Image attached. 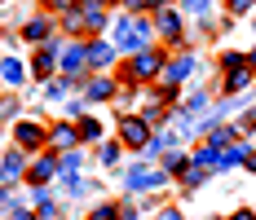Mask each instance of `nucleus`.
<instances>
[{
  "label": "nucleus",
  "instance_id": "obj_7",
  "mask_svg": "<svg viewBox=\"0 0 256 220\" xmlns=\"http://www.w3.org/2000/svg\"><path fill=\"white\" fill-rule=\"evenodd\" d=\"M58 172H62V154L44 150L40 159H31V168H26V181H31V185H44V181H53Z\"/></svg>",
  "mask_w": 256,
  "mask_h": 220
},
{
  "label": "nucleus",
  "instance_id": "obj_24",
  "mask_svg": "<svg viewBox=\"0 0 256 220\" xmlns=\"http://www.w3.org/2000/svg\"><path fill=\"white\" fill-rule=\"evenodd\" d=\"M62 185H66V194H71V198L88 194V181H80V172H62Z\"/></svg>",
  "mask_w": 256,
  "mask_h": 220
},
{
  "label": "nucleus",
  "instance_id": "obj_29",
  "mask_svg": "<svg viewBox=\"0 0 256 220\" xmlns=\"http://www.w3.org/2000/svg\"><path fill=\"white\" fill-rule=\"evenodd\" d=\"M84 168V154H80V150H66V154H62V172H80Z\"/></svg>",
  "mask_w": 256,
  "mask_h": 220
},
{
  "label": "nucleus",
  "instance_id": "obj_38",
  "mask_svg": "<svg viewBox=\"0 0 256 220\" xmlns=\"http://www.w3.org/2000/svg\"><path fill=\"white\" fill-rule=\"evenodd\" d=\"M120 220H142V216H137V207H128V203H124V207H120Z\"/></svg>",
  "mask_w": 256,
  "mask_h": 220
},
{
  "label": "nucleus",
  "instance_id": "obj_30",
  "mask_svg": "<svg viewBox=\"0 0 256 220\" xmlns=\"http://www.w3.org/2000/svg\"><path fill=\"white\" fill-rule=\"evenodd\" d=\"M221 66H226V71H238V66H248V53H221Z\"/></svg>",
  "mask_w": 256,
  "mask_h": 220
},
{
  "label": "nucleus",
  "instance_id": "obj_13",
  "mask_svg": "<svg viewBox=\"0 0 256 220\" xmlns=\"http://www.w3.org/2000/svg\"><path fill=\"white\" fill-rule=\"evenodd\" d=\"M80 18H84V31H106V22H110V13H106V0H84Z\"/></svg>",
  "mask_w": 256,
  "mask_h": 220
},
{
  "label": "nucleus",
  "instance_id": "obj_8",
  "mask_svg": "<svg viewBox=\"0 0 256 220\" xmlns=\"http://www.w3.org/2000/svg\"><path fill=\"white\" fill-rule=\"evenodd\" d=\"M49 150H53V154L80 150V128H76V123H53V128H49Z\"/></svg>",
  "mask_w": 256,
  "mask_h": 220
},
{
  "label": "nucleus",
  "instance_id": "obj_19",
  "mask_svg": "<svg viewBox=\"0 0 256 220\" xmlns=\"http://www.w3.org/2000/svg\"><path fill=\"white\" fill-rule=\"evenodd\" d=\"M248 84H252V66H238V71H226V84H221V93H243V88H248Z\"/></svg>",
  "mask_w": 256,
  "mask_h": 220
},
{
  "label": "nucleus",
  "instance_id": "obj_27",
  "mask_svg": "<svg viewBox=\"0 0 256 220\" xmlns=\"http://www.w3.org/2000/svg\"><path fill=\"white\" fill-rule=\"evenodd\" d=\"M204 181H208V168H194V163H190V168H186V176H181V185H186V190H199Z\"/></svg>",
  "mask_w": 256,
  "mask_h": 220
},
{
  "label": "nucleus",
  "instance_id": "obj_14",
  "mask_svg": "<svg viewBox=\"0 0 256 220\" xmlns=\"http://www.w3.org/2000/svg\"><path fill=\"white\" fill-rule=\"evenodd\" d=\"M115 62V40H88V66H110Z\"/></svg>",
  "mask_w": 256,
  "mask_h": 220
},
{
  "label": "nucleus",
  "instance_id": "obj_23",
  "mask_svg": "<svg viewBox=\"0 0 256 220\" xmlns=\"http://www.w3.org/2000/svg\"><path fill=\"white\" fill-rule=\"evenodd\" d=\"M168 146H177V141H172V137H168V132H159V137H150V146L142 150V159H146V163H150V159H159V154H168Z\"/></svg>",
  "mask_w": 256,
  "mask_h": 220
},
{
  "label": "nucleus",
  "instance_id": "obj_40",
  "mask_svg": "<svg viewBox=\"0 0 256 220\" xmlns=\"http://www.w3.org/2000/svg\"><path fill=\"white\" fill-rule=\"evenodd\" d=\"M230 220H256V216H252V212H248V207H243V212H234Z\"/></svg>",
  "mask_w": 256,
  "mask_h": 220
},
{
  "label": "nucleus",
  "instance_id": "obj_22",
  "mask_svg": "<svg viewBox=\"0 0 256 220\" xmlns=\"http://www.w3.org/2000/svg\"><path fill=\"white\" fill-rule=\"evenodd\" d=\"M76 128H80V141H102V123L93 119V115H80Z\"/></svg>",
  "mask_w": 256,
  "mask_h": 220
},
{
  "label": "nucleus",
  "instance_id": "obj_1",
  "mask_svg": "<svg viewBox=\"0 0 256 220\" xmlns=\"http://www.w3.org/2000/svg\"><path fill=\"white\" fill-rule=\"evenodd\" d=\"M150 22L146 18H137V13H124V18H115V49H124L128 57L142 49H150Z\"/></svg>",
  "mask_w": 256,
  "mask_h": 220
},
{
  "label": "nucleus",
  "instance_id": "obj_37",
  "mask_svg": "<svg viewBox=\"0 0 256 220\" xmlns=\"http://www.w3.org/2000/svg\"><path fill=\"white\" fill-rule=\"evenodd\" d=\"M154 220H186V216H181L177 207H164V212H159V216H154Z\"/></svg>",
  "mask_w": 256,
  "mask_h": 220
},
{
  "label": "nucleus",
  "instance_id": "obj_10",
  "mask_svg": "<svg viewBox=\"0 0 256 220\" xmlns=\"http://www.w3.org/2000/svg\"><path fill=\"white\" fill-rule=\"evenodd\" d=\"M120 93V79L115 75H93V79H84V97L88 101H110Z\"/></svg>",
  "mask_w": 256,
  "mask_h": 220
},
{
  "label": "nucleus",
  "instance_id": "obj_16",
  "mask_svg": "<svg viewBox=\"0 0 256 220\" xmlns=\"http://www.w3.org/2000/svg\"><path fill=\"white\" fill-rule=\"evenodd\" d=\"M31 71H36V79H49V75L62 71V62H58V53H53V49H40V53H36V62H31Z\"/></svg>",
  "mask_w": 256,
  "mask_h": 220
},
{
  "label": "nucleus",
  "instance_id": "obj_39",
  "mask_svg": "<svg viewBox=\"0 0 256 220\" xmlns=\"http://www.w3.org/2000/svg\"><path fill=\"white\" fill-rule=\"evenodd\" d=\"M53 9H58V13H71V9H76V0H53Z\"/></svg>",
  "mask_w": 256,
  "mask_h": 220
},
{
  "label": "nucleus",
  "instance_id": "obj_11",
  "mask_svg": "<svg viewBox=\"0 0 256 220\" xmlns=\"http://www.w3.org/2000/svg\"><path fill=\"white\" fill-rule=\"evenodd\" d=\"M154 22H159V35H164L168 44H181V13L172 4H164V9L154 13Z\"/></svg>",
  "mask_w": 256,
  "mask_h": 220
},
{
  "label": "nucleus",
  "instance_id": "obj_33",
  "mask_svg": "<svg viewBox=\"0 0 256 220\" xmlns=\"http://www.w3.org/2000/svg\"><path fill=\"white\" fill-rule=\"evenodd\" d=\"M181 9H186V13H208L212 0H181Z\"/></svg>",
  "mask_w": 256,
  "mask_h": 220
},
{
  "label": "nucleus",
  "instance_id": "obj_12",
  "mask_svg": "<svg viewBox=\"0 0 256 220\" xmlns=\"http://www.w3.org/2000/svg\"><path fill=\"white\" fill-rule=\"evenodd\" d=\"M26 168H31V163H26V150H14V154L0 159V181L14 185V181H22V176H26Z\"/></svg>",
  "mask_w": 256,
  "mask_h": 220
},
{
  "label": "nucleus",
  "instance_id": "obj_4",
  "mask_svg": "<svg viewBox=\"0 0 256 220\" xmlns=\"http://www.w3.org/2000/svg\"><path fill=\"white\" fill-rule=\"evenodd\" d=\"M150 123H146V115H142V110H137V115H120V141H124V146H132L137 150V154H142V150L150 146Z\"/></svg>",
  "mask_w": 256,
  "mask_h": 220
},
{
  "label": "nucleus",
  "instance_id": "obj_36",
  "mask_svg": "<svg viewBox=\"0 0 256 220\" xmlns=\"http://www.w3.org/2000/svg\"><path fill=\"white\" fill-rule=\"evenodd\" d=\"M14 220H40V216H36V207H31V212H26V207H14Z\"/></svg>",
  "mask_w": 256,
  "mask_h": 220
},
{
  "label": "nucleus",
  "instance_id": "obj_17",
  "mask_svg": "<svg viewBox=\"0 0 256 220\" xmlns=\"http://www.w3.org/2000/svg\"><path fill=\"white\" fill-rule=\"evenodd\" d=\"M49 35H53V22L44 18V13H40V18H31V22L22 26V40H31V44H44Z\"/></svg>",
  "mask_w": 256,
  "mask_h": 220
},
{
  "label": "nucleus",
  "instance_id": "obj_3",
  "mask_svg": "<svg viewBox=\"0 0 256 220\" xmlns=\"http://www.w3.org/2000/svg\"><path fill=\"white\" fill-rule=\"evenodd\" d=\"M194 71H199V62H194L190 53H177V57H168V62H164V75H159L154 84H159V88H164V97H168V93H172L177 84L194 79Z\"/></svg>",
  "mask_w": 256,
  "mask_h": 220
},
{
  "label": "nucleus",
  "instance_id": "obj_6",
  "mask_svg": "<svg viewBox=\"0 0 256 220\" xmlns=\"http://www.w3.org/2000/svg\"><path fill=\"white\" fill-rule=\"evenodd\" d=\"M132 194H146V190H159V185H168V172L164 168H146V163H137V168L128 172V181H124Z\"/></svg>",
  "mask_w": 256,
  "mask_h": 220
},
{
  "label": "nucleus",
  "instance_id": "obj_26",
  "mask_svg": "<svg viewBox=\"0 0 256 220\" xmlns=\"http://www.w3.org/2000/svg\"><path fill=\"white\" fill-rule=\"evenodd\" d=\"M53 212H58V207H53V198L44 194V185H36V216H40V220H49Z\"/></svg>",
  "mask_w": 256,
  "mask_h": 220
},
{
  "label": "nucleus",
  "instance_id": "obj_32",
  "mask_svg": "<svg viewBox=\"0 0 256 220\" xmlns=\"http://www.w3.org/2000/svg\"><path fill=\"white\" fill-rule=\"evenodd\" d=\"M98 159H102L106 168H115V163H120V146H102V150H98Z\"/></svg>",
  "mask_w": 256,
  "mask_h": 220
},
{
  "label": "nucleus",
  "instance_id": "obj_5",
  "mask_svg": "<svg viewBox=\"0 0 256 220\" xmlns=\"http://www.w3.org/2000/svg\"><path fill=\"white\" fill-rule=\"evenodd\" d=\"M14 146L18 150H40V146H49V128L44 123H36V119H18L14 123Z\"/></svg>",
  "mask_w": 256,
  "mask_h": 220
},
{
  "label": "nucleus",
  "instance_id": "obj_41",
  "mask_svg": "<svg viewBox=\"0 0 256 220\" xmlns=\"http://www.w3.org/2000/svg\"><path fill=\"white\" fill-rule=\"evenodd\" d=\"M248 66H252V71H256V49H252V53H248Z\"/></svg>",
  "mask_w": 256,
  "mask_h": 220
},
{
  "label": "nucleus",
  "instance_id": "obj_28",
  "mask_svg": "<svg viewBox=\"0 0 256 220\" xmlns=\"http://www.w3.org/2000/svg\"><path fill=\"white\" fill-rule=\"evenodd\" d=\"M142 115H146V123H150V128H159V123L168 119V110H164L159 101H146V106H142Z\"/></svg>",
  "mask_w": 256,
  "mask_h": 220
},
{
  "label": "nucleus",
  "instance_id": "obj_42",
  "mask_svg": "<svg viewBox=\"0 0 256 220\" xmlns=\"http://www.w3.org/2000/svg\"><path fill=\"white\" fill-rule=\"evenodd\" d=\"M248 172H256V154H252V159H248Z\"/></svg>",
  "mask_w": 256,
  "mask_h": 220
},
{
  "label": "nucleus",
  "instance_id": "obj_25",
  "mask_svg": "<svg viewBox=\"0 0 256 220\" xmlns=\"http://www.w3.org/2000/svg\"><path fill=\"white\" fill-rule=\"evenodd\" d=\"M204 106H208V93H190V101H186V106H181L177 115H181V119H194V115H199V110H204Z\"/></svg>",
  "mask_w": 256,
  "mask_h": 220
},
{
  "label": "nucleus",
  "instance_id": "obj_43",
  "mask_svg": "<svg viewBox=\"0 0 256 220\" xmlns=\"http://www.w3.org/2000/svg\"><path fill=\"white\" fill-rule=\"evenodd\" d=\"M120 4H128V9H132V0H120Z\"/></svg>",
  "mask_w": 256,
  "mask_h": 220
},
{
  "label": "nucleus",
  "instance_id": "obj_34",
  "mask_svg": "<svg viewBox=\"0 0 256 220\" xmlns=\"http://www.w3.org/2000/svg\"><path fill=\"white\" fill-rule=\"evenodd\" d=\"M88 220H120V207H110V203H106V207H98Z\"/></svg>",
  "mask_w": 256,
  "mask_h": 220
},
{
  "label": "nucleus",
  "instance_id": "obj_31",
  "mask_svg": "<svg viewBox=\"0 0 256 220\" xmlns=\"http://www.w3.org/2000/svg\"><path fill=\"white\" fill-rule=\"evenodd\" d=\"M146 9L159 13V9H164V0H132V9H128V13H146Z\"/></svg>",
  "mask_w": 256,
  "mask_h": 220
},
{
  "label": "nucleus",
  "instance_id": "obj_2",
  "mask_svg": "<svg viewBox=\"0 0 256 220\" xmlns=\"http://www.w3.org/2000/svg\"><path fill=\"white\" fill-rule=\"evenodd\" d=\"M164 53H154V49H142V53H132L124 62V79L128 84H150V79H159L164 75Z\"/></svg>",
  "mask_w": 256,
  "mask_h": 220
},
{
  "label": "nucleus",
  "instance_id": "obj_9",
  "mask_svg": "<svg viewBox=\"0 0 256 220\" xmlns=\"http://www.w3.org/2000/svg\"><path fill=\"white\" fill-rule=\"evenodd\" d=\"M58 62H62V75H76V79H84L80 71L88 66V44H84V40H80V44H66Z\"/></svg>",
  "mask_w": 256,
  "mask_h": 220
},
{
  "label": "nucleus",
  "instance_id": "obj_18",
  "mask_svg": "<svg viewBox=\"0 0 256 220\" xmlns=\"http://www.w3.org/2000/svg\"><path fill=\"white\" fill-rule=\"evenodd\" d=\"M234 141H243V137H238V128H230V123H221V128L208 132V146H212V150H230Z\"/></svg>",
  "mask_w": 256,
  "mask_h": 220
},
{
  "label": "nucleus",
  "instance_id": "obj_21",
  "mask_svg": "<svg viewBox=\"0 0 256 220\" xmlns=\"http://www.w3.org/2000/svg\"><path fill=\"white\" fill-rule=\"evenodd\" d=\"M0 79H4L9 88H18V84L26 79V75H22V62H14V57H4V62H0Z\"/></svg>",
  "mask_w": 256,
  "mask_h": 220
},
{
  "label": "nucleus",
  "instance_id": "obj_35",
  "mask_svg": "<svg viewBox=\"0 0 256 220\" xmlns=\"http://www.w3.org/2000/svg\"><path fill=\"white\" fill-rule=\"evenodd\" d=\"M252 4H256V0H230V13H234V18H243V13H252Z\"/></svg>",
  "mask_w": 256,
  "mask_h": 220
},
{
  "label": "nucleus",
  "instance_id": "obj_15",
  "mask_svg": "<svg viewBox=\"0 0 256 220\" xmlns=\"http://www.w3.org/2000/svg\"><path fill=\"white\" fill-rule=\"evenodd\" d=\"M248 159H252V146H248V141H234L230 150H221L216 172H230V168H238V163H248Z\"/></svg>",
  "mask_w": 256,
  "mask_h": 220
},
{
  "label": "nucleus",
  "instance_id": "obj_20",
  "mask_svg": "<svg viewBox=\"0 0 256 220\" xmlns=\"http://www.w3.org/2000/svg\"><path fill=\"white\" fill-rule=\"evenodd\" d=\"M186 168H190V154L168 146V163H164V172H168V176H186Z\"/></svg>",
  "mask_w": 256,
  "mask_h": 220
}]
</instances>
